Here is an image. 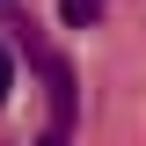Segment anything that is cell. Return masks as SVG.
<instances>
[{
	"label": "cell",
	"mask_w": 146,
	"mask_h": 146,
	"mask_svg": "<svg viewBox=\"0 0 146 146\" xmlns=\"http://www.w3.org/2000/svg\"><path fill=\"white\" fill-rule=\"evenodd\" d=\"M15 51L29 58L36 73H44V88H51V131H73V117H80V88H73V66L36 36V22H15Z\"/></svg>",
	"instance_id": "obj_1"
},
{
	"label": "cell",
	"mask_w": 146,
	"mask_h": 146,
	"mask_svg": "<svg viewBox=\"0 0 146 146\" xmlns=\"http://www.w3.org/2000/svg\"><path fill=\"white\" fill-rule=\"evenodd\" d=\"M110 0H58V15H66V29H88L95 15H102Z\"/></svg>",
	"instance_id": "obj_2"
},
{
	"label": "cell",
	"mask_w": 146,
	"mask_h": 146,
	"mask_svg": "<svg viewBox=\"0 0 146 146\" xmlns=\"http://www.w3.org/2000/svg\"><path fill=\"white\" fill-rule=\"evenodd\" d=\"M15 95V66H7V44H0V102Z\"/></svg>",
	"instance_id": "obj_3"
},
{
	"label": "cell",
	"mask_w": 146,
	"mask_h": 146,
	"mask_svg": "<svg viewBox=\"0 0 146 146\" xmlns=\"http://www.w3.org/2000/svg\"><path fill=\"white\" fill-rule=\"evenodd\" d=\"M36 146H66V131H44V139H36Z\"/></svg>",
	"instance_id": "obj_4"
}]
</instances>
